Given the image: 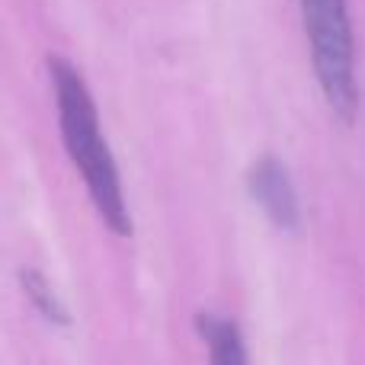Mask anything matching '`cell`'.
I'll use <instances>...</instances> for the list:
<instances>
[{
    "label": "cell",
    "instance_id": "cell-4",
    "mask_svg": "<svg viewBox=\"0 0 365 365\" xmlns=\"http://www.w3.org/2000/svg\"><path fill=\"white\" fill-rule=\"evenodd\" d=\"M195 327H199L202 340L208 346V362L212 365H247L244 336H240V327L234 321L218 314H199Z\"/></svg>",
    "mask_w": 365,
    "mask_h": 365
},
{
    "label": "cell",
    "instance_id": "cell-5",
    "mask_svg": "<svg viewBox=\"0 0 365 365\" xmlns=\"http://www.w3.org/2000/svg\"><path fill=\"white\" fill-rule=\"evenodd\" d=\"M19 282H23V289H26V298L36 304V311L45 317V321L68 324V311L61 308V302H58V295L51 292L48 279H45L42 272L38 269H23L19 272Z\"/></svg>",
    "mask_w": 365,
    "mask_h": 365
},
{
    "label": "cell",
    "instance_id": "cell-2",
    "mask_svg": "<svg viewBox=\"0 0 365 365\" xmlns=\"http://www.w3.org/2000/svg\"><path fill=\"white\" fill-rule=\"evenodd\" d=\"M298 6L324 100L336 119L353 125L359 109V87H356V45L346 0H298Z\"/></svg>",
    "mask_w": 365,
    "mask_h": 365
},
{
    "label": "cell",
    "instance_id": "cell-3",
    "mask_svg": "<svg viewBox=\"0 0 365 365\" xmlns=\"http://www.w3.org/2000/svg\"><path fill=\"white\" fill-rule=\"evenodd\" d=\"M250 195L257 199V205L266 212V218L279 227V231H298L302 225V208H298V192L292 186V177L285 170V164L272 154L259 158L253 164L250 177Z\"/></svg>",
    "mask_w": 365,
    "mask_h": 365
},
{
    "label": "cell",
    "instance_id": "cell-1",
    "mask_svg": "<svg viewBox=\"0 0 365 365\" xmlns=\"http://www.w3.org/2000/svg\"><path fill=\"white\" fill-rule=\"evenodd\" d=\"M48 74L51 87H55L68 158L74 160L77 173L87 182V192L93 199L96 212H100L103 225L119 237H128L132 234V215H128L125 192H122L119 167H115L113 151H109L106 138L100 132V113H96V103L87 90V81L68 58L58 55L48 58Z\"/></svg>",
    "mask_w": 365,
    "mask_h": 365
}]
</instances>
